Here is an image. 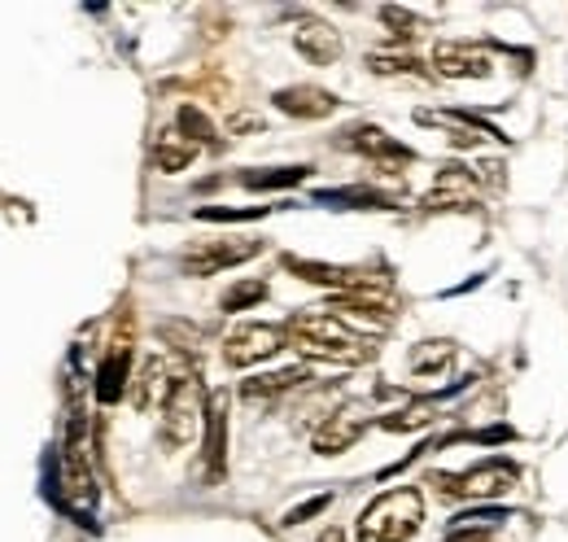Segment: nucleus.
I'll use <instances>...</instances> for the list:
<instances>
[{"instance_id":"f257e3e1","label":"nucleus","mask_w":568,"mask_h":542,"mask_svg":"<svg viewBox=\"0 0 568 542\" xmlns=\"http://www.w3.org/2000/svg\"><path fill=\"white\" fill-rule=\"evenodd\" d=\"M284 338L311 363H367V359H376V345L328 311L293 315L284 324Z\"/></svg>"},{"instance_id":"f03ea898","label":"nucleus","mask_w":568,"mask_h":542,"mask_svg":"<svg viewBox=\"0 0 568 542\" xmlns=\"http://www.w3.org/2000/svg\"><path fill=\"white\" fill-rule=\"evenodd\" d=\"M425 525V494L416 485H398L385 490L381 499H372L363 508L355 525L358 542H407Z\"/></svg>"},{"instance_id":"7ed1b4c3","label":"nucleus","mask_w":568,"mask_h":542,"mask_svg":"<svg viewBox=\"0 0 568 542\" xmlns=\"http://www.w3.org/2000/svg\"><path fill=\"white\" fill-rule=\"evenodd\" d=\"M520 481V469L511 460H486L468 473H433L428 485L446 499V503H490L498 494H507Z\"/></svg>"},{"instance_id":"20e7f679","label":"nucleus","mask_w":568,"mask_h":542,"mask_svg":"<svg viewBox=\"0 0 568 542\" xmlns=\"http://www.w3.org/2000/svg\"><path fill=\"white\" fill-rule=\"evenodd\" d=\"M206 406L211 403H206L202 381L193 372H180L171 394H166V403H162V438H166V446H189L206 424Z\"/></svg>"},{"instance_id":"39448f33","label":"nucleus","mask_w":568,"mask_h":542,"mask_svg":"<svg viewBox=\"0 0 568 542\" xmlns=\"http://www.w3.org/2000/svg\"><path fill=\"white\" fill-rule=\"evenodd\" d=\"M254 254H263V241H258V237H214V241L193 245V250L180 259V268L189 271V275H219V271L250 263Z\"/></svg>"},{"instance_id":"423d86ee","label":"nucleus","mask_w":568,"mask_h":542,"mask_svg":"<svg viewBox=\"0 0 568 542\" xmlns=\"http://www.w3.org/2000/svg\"><path fill=\"white\" fill-rule=\"evenodd\" d=\"M284 345H288V338L276 324H241V329H232L223 338V363L227 368H254V363L272 359L276 350H284Z\"/></svg>"},{"instance_id":"0eeeda50","label":"nucleus","mask_w":568,"mask_h":542,"mask_svg":"<svg viewBox=\"0 0 568 542\" xmlns=\"http://www.w3.org/2000/svg\"><path fill=\"white\" fill-rule=\"evenodd\" d=\"M132 315H123V324L114 329V338L105 345V359H101V372H97V399L101 403H114L123 390H132Z\"/></svg>"},{"instance_id":"6e6552de","label":"nucleus","mask_w":568,"mask_h":542,"mask_svg":"<svg viewBox=\"0 0 568 542\" xmlns=\"http://www.w3.org/2000/svg\"><path fill=\"white\" fill-rule=\"evenodd\" d=\"M363 429H367V406L346 403V406H337V411L315 429L311 446H315L320 455H342V451H351L358 438H363Z\"/></svg>"},{"instance_id":"1a4fd4ad","label":"nucleus","mask_w":568,"mask_h":542,"mask_svg":"<svg viewBox=\"0 0 568 542\" xmlns=\"http://www.w3.org/2000/svg\"><path fill=\"white\" fill-rule=\"evenodd\" d=\"M490 53L473 40H437L433 44V70L446 79H486L490 74Z\"/></svg>"},{"instance_id":"9d476101","label":"nucleus","mask_w":568,"mask_h":542,"mask_svg":"<svg viewBox=\"0 0 568 542\" xmlns=\"http://www.w3.org/2000/svg\"><path fill=\"white\" fill-rule=\"evenodd\" d=\"M342 144H346V149H358L363 158H372V167H376L381 175H398V171L412 162V149L398 144L394 136H385L381 128H355V132H346Z\"/></svg>"},{"instance_id":"9b49d317","label":"nucleus","mask_w":568,"mask_h":542,"mask_svg":"<svg viewBox=\"0 0 568 542\" xmlns=\"http://www.w3.org/2000/svg\"><path fill=\"white\" fill-rule=\"evenodd\" d=\"M180 372L184 368H171L162 354H149L141 363V372L132 377V403H136V411H162V403H166V394H171V385H175Z\"/></svg>"},{"instance_id":"f8f14e48","label":"nucleus","mask_w":568,"mask_h":542,"mask_svg":"<svg viewBox=\"0 0 568 542\" xmlns=\"http://www.w3.org/2000/svg\"><path fill=\"white\" fill-rule=\"evenodd\" d=\"M293 49H297L311 67H333V62L342 58V36H337L328 22H320V18H302V22L293 27Z\"/></svg>"},{"instance_id":"ddd939ff","label":"nucleus","mask_w":568,"mask_h":542,"mask_svg":"<svg viewBox=\"0 0 568 542\" xmlns=\"http://www.w3.org/2000/svg\"><path fill=\"white\" fill-rule=\"evenodd\" d=\"M425 205L428 210H468V205H477V175H468L464 167H442Z\"/></svg>"},{"instance_id":"4468645a","label":"nucleus","mask_w":568,"mask_h":542,"mask_svg":"<svg viewBox=\"0 0 568 542\" xmlns=\"http://www.w3.org/2000/svg\"><path fill=\"white\" fill-rule=\"evenodd\" d=\"M276 110L281 114H293V119H328L337 110V97L315 88V83H293V88H281L276 97Z\"/></svg>"},{"instance_id":"2eb2a0df","label":"nucleus","mask_w":568,"mask_h":542,"mask_svg":"<svg viewBox=\"0 0 568 542\" xmlns=\"http://www.w3.org/2000/svg\"><path fill=\"white\" fill-rule=\"evenodd\" d=\"M206 464L211 476H219L227 464V394H211L206 406Z\"/></svg>"},{"instance_id":"dca6fc26","label":"nucleus","mask_w":568,"mask_h":542,"mask_svg":"<svg viewBox=\"0 0 568 542\" xmlns=\"http://www.w3.org/2000/svg\"><path fill=\"white\" fill-rule=\"evenodd\" d=\"M302 381H311V368H284V372H267V377L245 381V385H241V399H250V403H272V399H281V394H288V390H297Z\"/></svg>"},{"instance_id":"f3484780","label":"nucleus","mask_w":568,"mask_h":542,"mask_svg":"<svg viewBox=\"0 0 568 542\" xmlns=\"http://www.w3.org/2000/svg\"><path fill=\"white\" fill-rule=\"evenodd\" d=\"M197 149H202V144H193L180 128H166V132L153 140V162H158V171L175 175V171H184V167L197 158Z\"/></svg>"},{"instance_id":"a211bd4d","label":"nucleus","mask_w":568,"mask_h":542,"mask_svg":"<svg viewBox=\"0 0 568 542\" xmlns=\"http://www.w3.org/2000/svg\"><path fill=\"white\" fill-rule=\"evenodd\" d=\"M425 128H442L446 140L455 144V149H477L481 144V128H477V119H459V114H433V110H420L416 114Z\"/></svg>"},{"instance_id":"6ab92c4d","label":"nucleus","mask_w":568,"mask_h":542,"mask_svg":"<svg viewBox=\"0 0 568 542\" xmlns=\"http://www.w3.org/2000/svg\"><path fill=\"white\" fill-rule=\"evenodd\" d=\"M450 359H455V345L450 341H420L412 350V372L416 377H437V372L450 368Z\"/></svg>"},{"instance_id":"aec40b11","label":"nucleus","mask_w":568,"mask_h":542,"mask_svg":"<svg viewBox=\"0 0 568 542\" xmlns=\"http://www.w3.org/2000/svg\"><path fill=\"white\" fill-rule=\"evenodd\" d=\"M433 420H437V403L420 399V403L403 406V411H389L381 420V429H389V433H416V429H428Z\"/></svg>"},{"instance_id":"412c9836","label":"nucleus","mask_w":568,"mask_h":542,"mask_svg":"<svg viewBox=\"0 0 568 542\" xmlns=\"http://www.w3.org/2000/svg\"><path fill=\"white\" fill-rule=\"evenodd\" d=\"M367 67H372V74H416V79H433V70L420 58H412V53H372Z\"/></svg>"},{"instance_id":"4be33fe9","label":"nucleus","mask_w":568,"mask_h":542,"mask_svg":"<svg viewBox=\"0 0 568 542\" xmlns=\"http://www.w3.org/2000/svg\"><path fill=\"white\" fill-rule=\"evenodd\" d=\"M267 298V280H236L227 293H223V311H245V307H258Z\"/></svg>"},{"instance_id":"5701e85b","label":"nucleus","mask_w":568,"mask_h":542,"mask_svg":"<svg viewBox=\"0 0 568 542\" xmlns=\"http://www.w3.org/2000/svg\"><path fill=\"white\" fill-rule=\"evenodd\" d=\"M180 132L189 136L193 144H219V140H214L211 119H206L197 106H184V110H180Z\"/></svg>"},{"instance_id":"b1692460","label":"nucleus","mask_w":568,"mask_h":542,"mask_svg":"<svg viewBox=\"0 0 568 542\" xmlns=\"http://www.w3.org/2000/svg\"><path fill=\"white\" fill-rule=\"evenodd\" d=\"M381 22L394 31V40H416L420 36V18L407 13V9H398V4H385L381 9Z\"/></svg>"},{"instance_id":"393cba45","label":"nucleus","mask_w":568,"mask_h":542,"mask_svg":"<svg viewBox=\"0 0 568 542\" xmlns=\"http://www.w3.org/2000/svg\"><path fill=\"white\" fill-rule=\"evenodd\" d=\"M306 171H311V167H284V171H272V175H245V184H250V189H284V184L306 180Z\"/></svg>"},{"instance_id":"a878e982","label":"nucleus","mask_w":568,"mask_h":542,"mask_svg":"<svg viewBox=\"0 0 568 542\" xmlns=\"http://www.w3.org/2000/svg\"><path fill=\"white\" fill-rule=\"evenodd\" d=\"M446 542H495V534H490V525H459Z\"/></svg>"},{"instance_id":"bb28decb","label":"nucleus","mask_w":568,"mask_h":542,"mask_svg":"<svg viewBox=\"0 0 568 542\" xmlns=\"http://www.w3.org/2000/svg\"><path fill=\"white\" fill-rule=\"evenodd\" d=\"M324 508H328V494H320V499H311V503H302V508H293L284 525H297V521H306V516H315V512H324Z\"/></svg>"},{"instance_id":"cd10ccee","label":"nucleus","mask_w":568,"mask_h":542,"mask_svg":"<svg viewBox=\"0 0 568 542\" xmlns=\"http://www.w3.org/2000/svg\"><path fill=\"white\" fill-rule=\"evenodd\" d=\"M320 542H346V534H342V530H324V539Z\"/></svg>"}]
</instances>
